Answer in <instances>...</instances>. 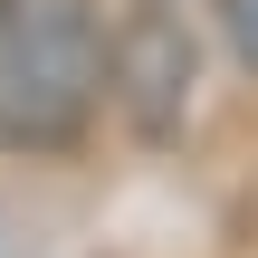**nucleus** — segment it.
<instances>
[{"mask_svg":"<svg viewBox=\"0 0 258 258\" xmlns=\"http://www.w3.org/2000/svg\"><path fill=\"white\" fill-rule=\"evenodd\" d=\"M105 105L96 0H0V153H67Z\"/></svg>","mask_w":258,"mask_h":258,"instance_id":"f257e3e1","label":"nucleus"},{"mask_svg":"<svg viewBox=\"0 0 258 258\" xmlns=\"http://www.w3.org/2000/svg\"><path fill=\"white\" fill-rule=\"evenodd\" d=\"M105 105L144 144H182V124L201 105V38L182 19V0H134L105 29Z\"/></svg>","mask_w":258,"mask_h":258,"instance_id":"f03ea898","label":"nucleus"},{"mask_svg":"<svg viewBox=\"0 0 258 258\" xmlns=\"http://www.w3.org/2000/svg\"><path fill=\"white\" fill-rule=\"evenodd\" d=\"M211 29H220V48L258 77V0H211Z\"/></svg>","mask_w":258,"mask_h":258,"instance_id":"7ed1b4c3","label":"nucleus"}]
</instances>
